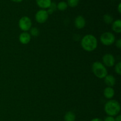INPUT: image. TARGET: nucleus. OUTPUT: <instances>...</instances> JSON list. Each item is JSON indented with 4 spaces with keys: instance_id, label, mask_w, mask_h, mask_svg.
Returning a JSON list of instances; mask_svg holds the SVG:
<instances>
[{
    "instance_id": "nucleus-17",
    "label": "nucleus",
    "mask_w": 121,
    "mask_h": 121,
    "mask_svg": "<svg viewBox=\"0 0 121 121\" xmlns=\"http://www.w3.org/2000/svg\"><path fill=\"white\" fill-rule=\"evenodd\" d=\"M30 35H32L33 37H37L40 34V31L37 27H31L30 30Z\"/></svg>"
},
{
    "instance_id": "nucleus-20",
    "label": "nucleus",
    "mask_w": 121,
    "mask_h": 121,
    "mask_svg": "<svg viewBox=\"0 0 121 121\" xmlns=\"http://www.w3.org/2000/svg\"><path fill=\"white\" fill-rule=\"evenodd\" d=\"M104 121H115V118L113 117H111V116H108V117H106L104 119Z\"/></svg>"
},
{
    "instance_id": "nucleus-8",
    "label": "nucleus",
    "mask_w": 121,
    "mask_h": 121,
    "mask_svg": "<svg viewBox=\"0 0 121 121\" xmlns=\"http://www.w3.org/2000/svg\"><path fill=\"white\" fill-rule=\"evenodd\" d=\"M74 25L78 29H82L85 27L86 25V20L81 15L76 17L74 20Z\"/></svg>"
},
{
    "instance_id": "nucleus-4",
    "label": "nucleus",
    "mask_w": 121,
    "mask_h": 121,
    "mask_svg": "<svg viewBox=\"0 0 121 121\" xmlns=\"http://www.w3.org/2000/svg\"><path fill=\"white\" fill-rule=\"evenodd\" d=\"M100 40L105 46H111L115 42V37L111 32H105L100 35Z\"/></svg>"
},
{
    "instance_id": "nucleus-14",
    "label": "nucleus",
    "mask_w": 121,
    "mask_h": 121,
    "mask_svg": "<svg viewBox=\"0 0 121 121\" xmlns=\"http://www.w3.org/2000/svg\"><path fill=\"white\" fill-rule=\"evenodd\" d=\"M64 119L65 121H75L76 115L72 111H69L65 114Z\"/></svg>"
},
{
    "instance_id": "nucleus-12",
    "label": "nucleus",
    "mask_w": 121,
    "mask_h": 121,
    "mask_svg": "<svg viewBox=\"0 0 121 121\" xmlns=\"http://www.w3.org/2000/svg\"><path fill=\"white\" fill-rule=\"evenodd\" d=\"M104 95L106 99H111L115 95V91L112 87H106L104 91Z\"/></svg>"
},
{
    "instance_id": "nucleus-19",
    "label": "nucleus",
    "mask_w": 121,
    "mask_h": 121,
    "mask_svg": "<svg viewBox=\"0 0 121 121\" xmlns=\"http://www.w3.org/2000/svg\"><path fill=\"white\" fill-rule=\"evenodd\" d=\"M115 71L119 75L121 74V62L119 61L115 66Z\"/></svg>"
},
{
    "instance_id": "nucleus-1",
    "label": "nucleus",
    "mask_w": 121,
    "mask_h": 121,
    "mask_svg": "<svg viewBox=\"0 0 121 121\" xmlns=\"http://www.w3.org/2000/svg\"><path fill=\"white\" fill-rule=\"evenodd\" d=\"M81 46L86 52H93L98 47V40L94 35L87 34L82 39Z\"/></svg>"
},
{
    "instance_id": "nucleus-9",
    "label": "nucleus",
    "mask_w": 121,
    "mask_h": 121,
    "mask_svg": "<svg viewBox=\"0 0 121 121\" xmlns=\"http://www.w3.org/2000/svg\"><path fill=\"white\" fill-rule=\"evenodd\" d=\"M31 40V35L27 32L21 33L19 36V41L22 44H27L29 43Z\"/></svg>"
},
{
    "instance_id": "nucleus-13",
    "label": "nucleus",
    "mask_w": 121,
    "mask_h": 121,
    "mask_svg": "<svg viewBox=\"0 0 121 121\" xmlns=\"http://www.w3.org/2000/svg\"><path fill=\"white\" fill-rule=\"evenodd\" d=\"M112 28L114 32L117 33H121V20H117L112 24Z\"/></svg>"
},
{
    "instance_id": "nucleus-21",
    "label": "nucleus",
    "mask_w": 121,
    "mask_h": 121,
    "mask_svg": "<svg viewBox=\"0 0 121 121\" xmlns=\"http://www.w3.org/2000/svg\"><path fill=\"white\" fill-rule=\"evenodd\" d=\"M116 46L117 47H118V48H121V39H118V40H117L116 41Z\"/></svg>"
},
{
    "instance_id": "nucleus-16",
    "label": "nucleus",
    "mask_w": 121,
    "mask_h": 121,
    "mask_svg": "<svg viewBox=\"0 0 121 121\" xmlns=\"http://www.w3.org/2000/svg\"><path fill=\"white\" fill-rule=\"evenodd\" d=\"M67 7H68L67 4L66 2H64V1H61V2H59L57 5V8L60 11L66 10L67 8Z\"/></svg>"
},
{
    "instance_id": "nucleus-5",
    "label": "nucleus",
    "mask_w": 121,
    "mask_h": 121,
    "mask_svg": "<svg viewBox=\"0 0 121 121\" xmlns=\"http://www.w3.org/2000/svg\"><path fill=\"white\" fill-rule=\"evenodd\" d=\"M18 26L20 30L23 31L24 32L28 31L31 28V20L29 17L27 16L22 17L19 20Z\"/></svg>"
},
{
    "instance_id": "nucleus-10",
    "label": "nucleus",
    "mask_w": 121,
    "mask_h": 121,
    "mask_svg": "<svg viewBox=\"0 0 121 121\" xmlns=\"http://www.w3.org/2000/svg\"><path fill=\"white\" fill-rule=\"evenodd\" d=\"M105 83L108 86V87H113L116 83V79L111 74H108L104 78Z\"/></svg>"
},
{
    "instance_id": "nucleus-11",
    "label": "nucleus",
    "mask_w": 121,
    "mask_h": 121,
    "mask_svg": "<svg viewBox=\"0 0 121 121\" xmlns=\"http://www.w3.org/2000/svg\"><path fill=\"white\" fill-rule=\"evenodd\" d=\"M37 4L43 9L48 8L52 4V0H36Z\"/></svg>"
},
{
    "instance_id": "nucleus-18",
    "label": "nucleus",
    "mask_w": 121,
    "mask_h": 121,
    "mask_svg": "<svg viewBox=\"0 0 121 121\" xmlns=\"http://www.w3.org/2000/svg\"><path fill=\"white\" fill-rule=\"evenodd\" d=\"M79 0H67V5L70 7H76L78 5Z\"/></svg>"
},
{
    "instance_id": "nucleus-22",
    "label": "nucleus",
    "mask_w": 121,
    "mask_h": 121,
    "mask_svg": "<svg viewBox=\"0 0 121 121\" xmlns=\"http://www.w3.org/2000/svg\"><path fill=\"white\" fill-rule=\"evenodd\" d=\"M115 121H121V115H118L117 118H115Z\"/></svg>"
},
{
    "instance_id": "nucleus-23",
    "label": "nucleus",
    "mask_w": 121,
    "mask_h": 121,
    "mask_svg": "<svg viewBox=\"0 0 121 121\" xmlns=\"http://www.w3.org/2000/svg\"><path fill=\"white\" fill-rule=\"evenodd\" d=\"M91 121H104L102 119H100V118H94V119H92Z\"/></svg>"
},
{
    "instance_id": "nucleus-24",
    "label": "nucleus",
    "mask_w": 121,
    "mask_h": 121,
    "mask_svg": "<svg viewBox=\"0 0 121 121\" xmlns=\"http://www.w3.org/2000/svg\"><path fill=\"white\" fill-rule=\"evenodd\" d=\"M121 4L119 3V5H118V12H119V14H121Z\"/></svg>"
},
{
    "instance_id": "nucleus-15",
    "label": "nucleus",
    "mask_w": 121,
    "mask_h": 121,
    "mask_svg": "<svg viewBox=\"0 0 121 121\" xmlns=\"http://www.w3.org/2000/svg\"><path fill=\"white\" fill-rule=\"evenodd\" d=\"M104 21L107 24H112V22H113V18L112 15H109L108 14H106L104 15Z\"/></svg>"
},
{
    "instance_id": "nucleus-7",
    "label": "nucleus",
    "mask_w": 121,
    "mask_h": 121,
    "mask_svg": "<svg viewBox=\"0 0 121 121\" xmlns=\"http://www.w3.org/2000/svg\"><path fill=\"white\" fill-rule=\"evenodd\" d=\"M103 65L105 67H111L115 65V59L114 56L111 54H106L103 56L102 58Z\"/></svg>"
},
{
    "instance_id": "nucleus-6",
    "label": "nucleus",
    "mask_w": 121,
    "mask_h": 121,
    "mask_svg": "<svg viewBox=\"0 0 121 121\" xmlns=\"http://www.w3.org/2000/svg\"><path fill=\"white\" fill-rule=\"evenodd\" d=\"M35 18L37 22L40 24L44 23L48 18V14L45 9H40L35 14Z\"/></svg>"
},
{
    "instance_id": "nucleus-25",
    "label": "nucleus",
    "mask_w": 121,
    "mask_h": 121,
    "mask_svg": "<svg viewBox=\"0 0 121 121\" xmlns=\"http://www.w3.org/2000/svg\"><path fill=\"white\" fill-rule=\"evenodd\" d=\"M13 1V2H20L22 1V0H11Z\"/></svg>"
},
{
    "instance_id": "nucleus-3",
    "label": "nucleus",
    "mask_w": 121,
    "mask_h": 121,
    "mask_svg": "<svg viewBox=\"0 0 121 121\" xmlns=\"http://www.w3.org/2000/svg\"><path fill=\"white\" fill-rule=\"evenodd\" d=\"M92 72L96 77L99 79L105 78L108 75V71L106 67L103 65L102 63L95 61L92 65Z\"/></svg>"
},
{
    "instance_id": "nucleus-2",
    "label": "nucleus",
    "mask_w": 121,
    "mask_h": 121,
    "mask_svg": "<svg viewBox=\"0 0 121 121\" xmlns=\"http://www.w3.org/2000/svg\"><path fill=\"white\" fill-rule=\"evenodd\" d=\"M104 111L108 116L115 117L118 115L121 111V105L117 100H109L105 104Z\"/></svg>"
}]
</instances>
